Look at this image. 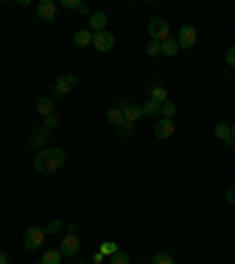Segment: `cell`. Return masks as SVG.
<instances>
[{
    "label": "cell",
    "instance_id": "obj_14",
    "mask_svg": "<svg viewBox=\"0 0 235 264\" xmlns=\"http://www.w3.org/2000/svg\"><path fill=\"white\" fill-rule=\"evenodd\" d=\"M92 38H94V33H89V31H85V29H80V31H76V33H73V43H76L78 47L92 45Z\"/></svg>",
    "mask_w": 235,
    "mask_h": 264
},
{
    "label": "cell",
    "instance_id": "obj_20",
    "mask_svg": "<svg viewBox=\"0 0 235 264\" xmlns=\"http://www.w3.org/2000/svg\"><path fill=\"white\" fill-rule=\"evenodd\" d=\"M61 257H64V255L59 253V250H47V253L42 255L40 262L42 264H61Z\"/></svg>",
    "mask_w": 235,
    "mask_h": 264
},
{
    "label": "cell",
    "instance_id": "obj_34",
    "mask_svg": "<svg viewBox=\"0 0 235 264\" xmlns=\"http://www.w3.org/2000/svg\"><path fill=\"white\" fill-rule=\"evenodd\" d=\"M226 147H228V149H235V137H233V135L226 139Z\"/></svg>",
    "mask_w": 235,
    "mask_h": 264
},
{
    "label": "cell",
    "instance_id": "obj_31",
    "mask_svg": "<svg viewBox=\"0 0 235 264\" xmlns=\"http://www.w3.org/2000/svg\"><path fill=\"white\" fill-rule=\"evenodd\" d=\"M226 200H228V206H235V184L226 191Z\"/></svg>",
    "mask_w": 235,
    "mask_h": 264
},
{
    "label": "cell",
    "instance_id": "obj_39",
    "mask_svg": "<svg viewBox=\"0 0 235 264\" xmlns=\"http://www.w3.org/2000/svg\"><path fill=\"white\" fill-rule=\"evenodd\" d=\"M35 264H42V262H35Z\"/></svg>",
    "mask_w": 235,
    "mask_h": 264
},
{
    "label": "cell",
    "instance_id": "obj_1",
    "mask_svg": "<svg viewBox=\"0 0 235 264\" xmlns=\"http://www.w3.org/2000/svg\"><path fill=\"white\" fill-rule=\"evenodd\" d=\"M64 163H66V151H61V149H42V151L35 153L33 158L35 170L42 172V175H52Z\"/></svg>",
    "mask_w": 235,
    "mask_h": 264
},
{
    "label": "cell",
    "instance_id": "obj_27",
    "mask_svg": "<svg viewBox=\"0 0 235 264\" xmlns=\"http://www.w3.org/2000/svg\"><path fill=\"white\" fill-rule=\"evenodd\" d=\"M111 264H129V255H127V253H120V250H118V253L111 257Z\"/></svg>",
    "mask_w": 235,
    "mask_h": 264
},
{
    "label": "cell",
    "instance_id": "obj_28",
    "mask_svg": "<svg viewBox=\"0 0 235 264\" xmlns=\"http://www.w3.org/2000/svg\"><path fill=\"white\" fill-rule=\"evenodd\" d=\"M57 125H59V118L54 116V113H52V116H47V118H42V128H47V130H54V128H57Z\"/></svg>",
    "mask_w": 235,
    "mask_h": 264
},
{
    "label": "cell",
    "instance_id": "obj_17",
    "mask_svg": "<svg viewBox=\"0 0 235 264\" xmlns=\"http://www.w3.org/2000/svg\"><path fill=\"white\" fill-rule=\"evenodd\" d=\"M106 120H108L111 125H115V128H118V125H120V123L125 120V118H123V111H120L118 106H113V109H108V111H106Z\"/></svg>",
    "mask_w": 235,
    "mask_h": 264
},
{
    "label": "cell",
    "instance_id": "obj_16",
    "mask_svg": "<svg viewBox=\"0 0 235 264\" xmlns=\"http://www.w3.org/2000/svg\"><path fill=\"white\" fill-rule=\"evenodd\" d=\"M181 47H179V43H176V38H170V40L162 43V54L165 57H176V52H179Z\"/></svg>",
    "mask_w": 235,
    "mask_h": 264
},
{
    "label": "cell",
    "instance_id": "obj_7",
    "mask_svg": "<svg viewBox=\"0 0 235 264\" xmlns=\"http://www.w3.org/2000/svg\"><path fill=\"white\" fill-rule=\"evenodd\" d=\"M195 40H198V31L193 29V26H181L179 29V38H176V43H179V47L181 50H191V47L195 45Z\"/></svg>",
    "mask_w": 235,
    "mask_h": 264
},
{
    "label": "cell",
    "instance_id": "obj_12",
    "mask_svg": "<svg viewBox=\"0 0 235 264\" xmlns=\"http://www.w3.org/2000/svg\"><path fill=\"white\" fill-rule=\"evenodd\" d=\"M35 111L40 113L42 118L52 116V113H54V99H52V97H40V99H38V104H35Z\"/></svg>",
    "mask_w": 235,
    "mask_h": 264
},
{
    "label": "cell",
    "instance_id": "obj_36",
    "mask_svg": "<svg viewBox=\"0 0 235 264\" xmlns=\"http://www.w3.org/2000/svg\"><path fill=\"white\" fill-rule=\"evenodd\" d=\"M0 264H10V259H7L5 253H0Z\"/></svg>",
    "mask_w": 235,
    "mask_h": 264
},
{
    "label": "cell",
    "instance_id": "obj_38",
    "mask_svg": "<svg viewBox=\"0 0 235 264\" xmlns=\"http://www.w3.org/2000/svg\"><path fill=\"white\" fill-rule=\"evenodd\" d=\"M76 264H92V262H76Z\"/></svg>",
    "mask_w": 235,
    "mask_h": 264
},
{
    "label": "cell",
    "instance_id": "obj_30",
    "mask_svg": "<svg viewBox=\"0 0 235 264\" xmlns=\"http://www.w3.org/2000/svg\"><path fill=\"white\" fill-rule=\"evenodd\" d=\"M61 7H66V10H78V7H80V0H61Z\"/></svg>",
    "mask_w": 235,
    "mask_h": 264
},
{
    "label": "cell",
    "instance_id": "obj_21",
    "mask_svg": "<svg viewBox=\"0 0 235 264\" xmlns=\"http://www.w3.org/2000/svg\"><path fill=\"white\" fill-rule=\"evenodd\" d=\"M160 113H162L165 118H170V120H172V118L176 116V104H174V101L167 99L165 104H160Z\"/></svg>",
    "mask_w": 235,
    "mask_h": 264
},
{
    "label": "cell",
    "instance_id": "obj_11",
    "mask_svg": "<svg viewBox=\"0 0 235 264\" xmlns=\"http://www.w3.org/2000/svg\"><path fill=\"white\" fill-rule=\"evenodd\" d=\"M174 132V120H170V118H160L155 123V139H170Z\"/></svg>",
    "mask_w": 235,
    "mask_h": 264
},
{
    "label": "cell",
    "instance_id": "obj_35",
    "mask_svg": "<svg viewBox=\"0 0 235 264\" xmlns=\"http://www.w3.org/2000/svg\"><path fill=\"white\" fill-rule=\"evenodd\" d=\"M64 229H66V234H76V224H66Z\"/></svg>",
    "mask_w": 235,
    "mask_h": 264
},
{
    "label": "cell",
    "instance_id": "obj_26",
    "mask_svg": "<svg viewBox=\"0 0 235 264\" xmlns=\"http://www.w3.org/2000/svg\"><path fill=\"white\" fill-rule=\"evenodd\" d=\"M42 229H45V234H59V231L64 229V224L59 222V219H54V222H50L47 227H42Z\"/></svg>",
    "mask_w": 235,
    "mask_h": 264
},
{
    "label": "cell",
    "instance_id": "obj_24",
    "mask_svg": "<svg viewBox=\"0 0 235 264\" xmlns=\"http://www.w3.org/2000/svg\"><path fill=\"white\" fill-rule=\"evenodd\" d=\"M146 54H148V57H158V54H162V45H160V43H155V40H151L146 45Z\"/></svg>",
    "mask_w": 235,
    "mask_h": 264
},
{
    "label": "cell",
    "instance_id": "obj_19",
    "mask_svg": "<svg viewBox=\"0 0 235 264\" xmlns=\"http://www.w3.org/2000/svg\"><path fill=\"white\" fill-rule=\"evenodd\" d=\"M214 137H217V139H221V141H226L230 137V125L217 123V125H214Z\"/></svg>",
    "mask_w": 235,
    "mask_h": 264
},
{
    "label": "cell",
    "instance_id": "obj_3",
    "mask_svg": "<svg viewBox=\"0 0 235 264\" xmlns=\"http://www.w3.org/2000/svg\"><path fill=\"white\" fill-rule=\"evenodd\" d=\"M78 88V78L70 76V73H66V76H59L57 83H54V97L57 99H61V97H66L68 92H73V90Z\"/></svg>",
    "mask_w": 235,
    "mask_h": 264
},
{
    "label": "cell",
    "instance_id": "obj_4",
    "mask_svg": "<svg viewBox=\"0 0 235 264\" xmlns=\"http://www.w3.org/2000/svg\"><path fill=\"white\" fill-rule=\"evenodd\" d=\"M45 229L40 227H29V229L24 231V246L29 248V250H38V248L45 243Z\"/></svg>",
    "mask_w": 235,
    "mask_h": 264
},
{
    "label": "cell",
    "instance_id": "obj_33",
    "mask_svg": "<svg viewBox=\"0 0 235 264\" xmlns=\"http://www.w3.org/2000/svg\"><path fill=\"white\" fill-rule=\"evenodd\" d=\"M78 12H80V14H89V7L85 5V3H80V7H78Z\"/></svg>",
    "mask_w": 235,
    "mask_h": 264
},
{
    "label": "cell",
    "instance_id": "obj_37",
    "mask_svg": "<svg viewBox=\"0 0 235 264\" xmlns=\"http://www.w3.org/2000/svg\"><path fill=\"white\" fill-rule=\"evenodd\" d=\"M230 135H233V137H235V125H233V128H230Z\"/></svg>",
    "mask_w": 235,
    "mask_h": 264
},
{
    "label": "cell",
    "instance_id": "obj_25",
    "mask_svg": "<svg viewBox=\"0 0 235 264\" xmlns=\"http://www.w3.org/2000/svg\"><path fill=\"white\" fill-rule=\"evenodd\" d=\"M151 264H174V257L167 253H158L155 257L151 259Z\"/></svg>",
    "mask_w": 235,
    "mask_h": 264
},
{
    "label": "cell",
    "instance_id": "obj_6",
    "mask_svg": "<svg viewBox=\"0 0 235 264\" xmlns=\"http://www.w3.org/2000/svg\"><path fill=\"white\" fill-rule=\"evenodd\" d=\"M59 253L64 255V257H76L80 253V238L78 234H66V238L61 241V248H59Z\"/></svg>",
    "mask_w": 235,
    "mask_h": 264
},
{
    "label": "cell",
    "instance_id": "obj_29",
    "mask_svg": "<svg viewBox=\"0 0 235 264\" xmlns=\"http://www.w3.org/2000/svg\"><path fill=\"white\" fill-rule=\"evenodd\" d=\"M226 64H228V66H235V45L226 50Z\"/></svg>",
    "mask_w": 235,
    "mask_h": 264
},
{
    "label": "cell",
    "instance_id": "obj_2",
    "mask_svg": "<svg viewBox=\"0 0 235 264\" xmlns=\"http://www.w3.org/2000/svg\"><path fill=\"white\" fill-rule=\"evenodd\" d=\"M148 35H151V40L162 45L165 40H170V24L165 19H151L148 22Z\"/></svg>",
    "mask_w": 235,
    "mask_h": 264
},
{
    "label": "cell",
    "instance_id": "obj_9",
    "mask_svg": "<svg viewBox=\"0 0 235 264\" xmlns=\"http://www.w3.org/2000/svg\"><path fill=\"white\" fill-rule=\"evenodd\" d=\"M35 12H38V17L42 22H54L57 19V3L52 0H40L38 5H35Z\"/></svg>",
    "mask_w": 235,
    "mask_h": 264
},
{
    "label": "cell",
    "instance_id": "obj_23",
    "mask_svg": "<svg viewBox=\"0 0 235 264\" xmlns=\"http://www.w3.org/2000/svg\"><path fill=\"white\" fill-rule=\"evenodd\" d=\"M115 132H118L120 137H129L132 132H134V123H127V120H123V123L115 128Z\"/></svg>",
    "mask_w": 235,
    "mask_h": 264
},
{
    "label": "cell",
    "instance_id": "obj_15",
    "mask_svg": "<svg viewBox=\"0 0 235 264\" xmlns=\"http://www.w3.org/2000/svg\"><path fill=\"white\" fill-rule=\"evenodd\" d=\"M141 111H144V116L146 118H155L160 113V104L153 99H146L144 104H141Z\"/></svg>",
    "mask_w": 235,
    "mask_h": 264
},
{
    "label": "cell",
    "instance_id": "obj_22",
    "mask_svg": "<svg viewBox=\"0 0 235 264\" xmlns=\"http://www.w3.org/2000/svg\"><path fill=\"white\" fill-rule=\"evenodd\" d=\"M99 253L104 255V257H113V255L118 253V246H115V243H113V241H106V243H101Z\"/></svg>",
    "mask_w": 235,
    "mask_h": 264
},
{
    "label": "cell",
    "instance_id": "obj_5",
    "mask_svg": "<svg viewBox=\"0 0 235 264\" xmlns=\"http://www.w3.org/2000/svg\"><path fill=\"white\" fill-rule=\"evenodd\" d=\"M92 45L97 52H111L113 47H115V35L111 31H99V33H94Z\"/></svg>",
    "mask_w": 235,
    "mask_h": 264
},
{
    "label": "cell",
    "instance_id": "obj_40",
    "mask_svg": "<svg viewBox=\"0 0 235 264\" xmlns=\"http://www.w3.org/2000/svg\"><path fill=\"white\" fill-rule=\"evenodd\" d=\"M144 264H151V262H144Z\"/></svg>",
    "mask_w": 235,
    "mask_h": 264
},
{
    "label": "cell",
    "instance_id": "obj_10",
    "mask_svg": "<svg viewBox=\"0 0 235 264\" xmlns=\"http://www.w3.org/2000/svg\"><path fill=\"white\" fill-rule=\"evenodd\" d=\"M29 141H31V147L33 149H38V151H42L45 149V144L50 141V130L47 128H35L33 132H31V137H29Z\"/></svg>",
    "mask_w": 235,
    "mask_h": 264
},
{
    "label": "cell",
    "instance_id": "obj_13",
    "mask_svg": "<svg viewBox=\"0 0 235 264\" xmlns=\"http://www.w3.org/2000/svg\"><path fill=\"white\" fill-rule=\"evenodd\" d=\"M106 24H108V17H106L104 12H94V14H89V26H92L94 33L106 31Z\"/></svg>",
    "mask_w": 235,
    "mask_h": 264
},
{
    "label": "cell",
    "instance_id": "obj_32",
    "mask_svg": "<svg viewBox=\"0 0 235 264\" xmlns=\"http://www.w3.org/2000/svg\"><path fill=\"white\" fill-rule=\"evenodd\" d=\"M104 262V255L101 253H94V257H92V264H101Z\"/></svg>",
    "mask_w": 235,
    "mask_h": 264
},
{
    "label": "cell",
    "instance_id": "obj_8",
    "mask_svg": "<svg viewBox=\"0 0 235 264\" xmlns=\"http://www.w3.org/2000/svg\"><path fill=\"white\" fill-rule=\"evenodd\" d=\"M120 111H123V118L127 120V123H136L139 118H144V111H141L139 104H132V101H120V106H118Z\"/></svg>",
    "mask_w": 235,
    "mask_h": 264
},
{
    "label": "cell",
    "instance_id": "obj_18",
    "mask_svg": "<svg viewBox=\"0 0 235 264\" xmlns=\"http://www.w3.org/2000/svg\"><path fill=\"white\" fill-rule=\"evenodd\" d=\"M151 99L158 101V104H165V101H167V90H165L162 85H155V88H151Z\"/></svg>",
    "mask_w": 235,
    "mask_h": 264
}]
</instances>
